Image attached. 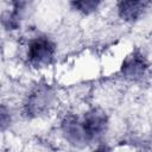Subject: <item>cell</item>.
<instances>
[{
  "label": "cell",
  "instance_id": "obj_10",
  "mask_svg": "<svg viewBox=\"0 0 152 152\" xmlns=\"http://www.w3.org/2000/svg\"><path fill=\"white\" fill-rule=\"evenodd\" d=\"M94 152H113L108 146H106V145H101V146H99L96 150H94Z\"/></svg>",
  "mask_w": 152,
  "mask_h": 152
},
{
  "label": "cell",
  "instance_id": "obj_7",
  "mask_svg": "<svg viewBox=\"0 0 152 152\" xmlns=\"http://www.w3.org/2000/svg\"><path fill=\"white\" fill-rule=\"evenodd\" d=\"M14 7L12 11H6L2 13L0 20L1 24L5 26V28L7 30H15L18 28V26L20 25V14H19V10L23 8V6L25 5L24 2H14L13 4Z\"/></svg>",
  "mask_w": 152,
  "mask_h": 152
},
{
  "label": "cell",
  "instance_id": "obj_2",
  "mask_svg": "<svg viewBox=\"0 0 152 152\" xmlns=\"http://www.w3.org/2000/svg\"><path fill=\"white\" fill-rule=\"evenodd\" d=\"M83 129L89 140L102 135L108 126V118L106 113L99 108H93L84 114L82 120Z\"/></svg>",
  "mask_w": 152,
  "mask_h": 152
},
{
  "label": "cell",
  "instance_id": "obj_5",
  "mask_svg": "<svg viewBox=\"0 0 152 152\" xmlns=\"http://www.w3.org/2000/svg\"><path fill=\"white\" fill-rule=\"evenodd\" d=\"M146 68H147V63L145 57L139 52H133L124 61L121 71L125 76L135 78L142 76Z\"/></svg>",
  "mask_w": 152,
  "mask_h": 152
},
{
  "label": "cell",
  "instance_id": "obj_8",
  "mask_svg": "<svg viewBox=\"0 0 152 152\" xmlns=\"http://www.w3.org/2000/svg\"><path fill=\"white\" fill-rule=\"evenodd\" d=\"M77 11L83 12V13H90L93 11H95L99 6V2L96 1H91V0H83V1H74L71 4Z\"/></svg>",
  "mask_w": 152,
  "mask_h": 152
},
{
  "label": "cell",
  "instance_id": "obj_6",
  "mask_svg": "<svg viewBox=\"0 0 152 152\" xmlns=\"http://www.w3.org/2000/svg\"><path fill=\"white\" fill-rule=\"evenodd\" d=\"M145 6L146 2L142 1H121L118 5V11L122 19L127 21H133L142 14Z\"/></svg>",
  "mask_w": 152,
  "mask_h": 152
},
{
  "label": "cell",
  "instance_id": "obj_4",
  "mask_svg": "<svg viewBox=\"0 0 152 152\" xmlns=\"http://www.w3.org/2000/svg\"><path fill=\"white\" fill-rule=\"evenodd\" d=\"M52 102V93L49 87L37 88L27 99L26 110L31 115H39L45 112Z\"/></svg>",
  "mask_w": 152,
  "mask_h": 152
},
{
  "label": "cell",
  "instance_id": "obj_1",
  "mask_svg": "<svg viewBox=\"0 0 152 152\" xmlns=\"http://www.w3.org/2000/svg\"><path fill=\"white\" fill-rule=\"evenodd\" d=\"M55 44L46 37H37L31 40L27 50L28 62L34 66L49 65L55 56Z\"/></svg>",
  "mask_w": 152,
  "mask_h": 152
},
{
  "label": "cell",
  "instance_id": "obj_3",
  "mask_svg": "<svg viewBox=\"0 0 152 152\" xmlns=\"http://www.w3.org/2000/svg\"><path fill=\"white\" fill-rule=\"evenodd\" d=\"M62 131L66 138V140L75 145V146H84L87 145L90 140L87 137L83 126H82V121H80L76 116L74 115H66L63 121H62Z\"/></svg>",
  "mask_w": 152,
  "mask_h": 152
},
{
  "label": "cell",
  "instance_id": "obj_9",
  "mask_svg": "<svg viewBox=\"0 0 152 152\" xmlns=\"http://www.w3.org/2000/svg\"><path fill=\"white\" fill-rule=\"evenodd\" d=\"M10 124H11V113L5 106L0 104V131L7 128Z\"/></svg>",
  "mask_w": 152,
  "mask_h": 152
}]
</instances>
